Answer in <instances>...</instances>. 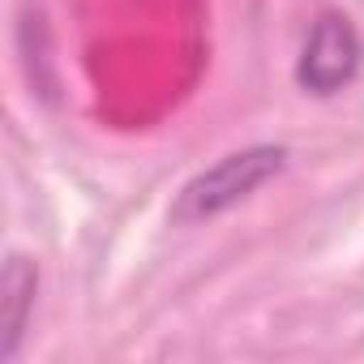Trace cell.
Returning a JSON list of instances; mask_svg holds the SVG:
<instances>
[{"label": "cell", "instance_id": "1", "mask_svg": "<svg viewBox=\"0 0 364 364\" xmlns=\"http://www.w3.org/2000/svg\"><path fill=\"white\" fill-rule=\"evenodd\" d=\"M287 167V146H245L236 154H223L215 167L198 171L185 189L176 193L171 202V223L176 228H189L202 219H215L232 206H240L249 193H257L266 180H274Z\"/></svg>", "mask_w": 364, "mask_h": 364}, {"label": "cell", "instance_id": "2", "mask_svg": "<svg viewBox=\"0 0 364 364\" xmlns=\"http://www.w3.org/2000/svg\"><path fill=\"white\" fill-rule=\"evenodd\" d=\"M360 60H364V43H360V31L351 26V18L343 14H321L300 48V60H296V86L304 95H317V99H330L338 95L355 73H360Z\"/></svg>", "mask_w": 364, "mask_h": 364}, {"label": "cell", "instance_id": "3", "mask_svg": "<svg viewBox=\"0 0 364 364\" xmlns=\"http://www.w3.org/2000/svg\"><path fill=\"white\" fill-rule=\"evenodd\" d=\"M35 291H39V266L26 253L5 257V274H0V360H14L22 347V334L35 313Z\"/></svg>", "mask_w": 364, "mask_h": 364}]
</instances>
